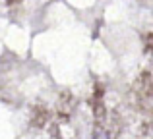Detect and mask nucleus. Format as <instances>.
I'll use <instances>...</instances> for the list:
<instances>
[{"label":"nucleus","mask_w":153,"mask_h":139,"mask_svg":"<svg viewBox=\"0 0 153 139\" xmlns=\"http://www.w3.org/2000/svg\"><path fill=\"white\" fill-rule=\"evenodd\" d=\"M93 139H112V137L107 129H97V132L93 133Z\"/></svg>","instance_id":"nucleus-1"}]
</instances>
